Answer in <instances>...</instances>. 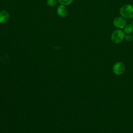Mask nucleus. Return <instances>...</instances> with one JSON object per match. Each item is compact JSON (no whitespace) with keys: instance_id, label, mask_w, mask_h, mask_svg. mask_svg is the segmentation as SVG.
Instances as JSON below:
<instances>
[{"instance_id":"1","label":"nucleus","mask_w":133,"mask_h":133,"mask_svg":"<svg viewBox=\"0 0 133 133\" xmlns=\"http://www.w3.org/2000/svg\"><path fill=\"white\" fill-rule=\"evenodd\" d=\"M119 13L124 18H133V6L129 4L123 5L120 8Z\"/></svg>"},{"instance_id":"2","label":"nucleus","mask_w":133,"mask_h":133,"mask_svg":"<svg viewBox=\"0 0 133 133\" xmlns=\"http://www.w3.org/2000/svg\"><path fill=\"white\" fill-rule=\"evenodd\" d=\"M125 37L124 32L121 29H116L112 32L111 38L115 44H119L123 41Z\"/></svg>"},{"instance_id":"3","label":"nucleus","mask_w":133,"mask_h":133,"mask_svg":"<svg viewBox=\"0 0 133 133\" xmlns=\"http://www.w3.org/2000/svg\"><path fill=\"white\" fill-rule=\"evenodd\" d=\"M113 72L116 75H120L125 71V65L122 62H117L113 66Z\"/></svg>"},{"instance_id":"4","label":"nucleus","mask_w":133,"mask_h":133,"mask_svg":"<svg viewBox=\"0 0 133 133\" xmlns=\"http://www.w3.org/2000/svg\"><path fill=\"white\" fill-rule=\"evenodd\" d=\"M113 24L116 28L123 29L126 24V21L123 17H117L114 19Z\"/></svg>"},{"instance_id":"5","label":"nucleus","mask_w":133,"mask_h":133,"mask_svg":"<svg viewBox=\"0 0 133 133\" xmlns=\"http://www.w3.org/2000/svg\"><path fill=\"white\" fill-rule=\"evenodd\" d=\"M57 12L58 15L61 17V18H64L68 14V11L67 8H66L65 6L60 5H59L57 9Z\"/></svg>"},{"instance_id":"6","label":"nucleus","mask_w":133,"mask_h":133,"mask_svg":"<svg viewBox=\"0 0 133 133\" xmlns=\"http://www.w3.org/2000/svg\"><path fill=\"white\" fill-rule=\"evenodd\" d=\"M9 19V14L6 10H3L0 11V23H5Z\"/></svg>"},{"instance_id":"7","label":"nucleus","mask_w":133,"mask_h":133,"mask_svg":"<svg viewBox=\"0 0 133 133\" xmlns=\"http://www.w3.org/2000/svg\"><path fill=\"white\" fill-rule=\"evenodd\" d=\"M124 32L126 34H131L133 32V26L131 24H128L124 28Z\"/></svg>"},{"instance_id":"8","label":"nucleus","mask_w":133,"mask_h":133,"mask_svg":"<svg viewBox=\"0 0 133 133\" xmlns=\"http://www.w3.org/2000/svg\"><path fill=\"white\" fill-rule=\"evenodd\" d=\"M73 0H58V2L60 4L64 6L69 5L73 2Z\"/></svg>"},{"instance_id":"9","label":"nucleus","mask_w":133,"mask_h":133,"mask_svg":"<svg viewBox=\"0 0 133 133\" xmlns=\"http://www.w3.org/2000/svg\"><path fill=\"white\" fill-rule=\"evenodd\" d=\"M57 3V0H47V5L49 7H54Z\"/></svg>"},{"instance_id":"10","label":"nucleus","mask_w":133,"mask_h":133,"mask_svg":"<svg viewBox=\"0 0 133 133\" xmlns=\"http://www.w3.org/2000/svg\"><path fill=\"white\" fill-rule=\"evenodd\" d=\"M124 38L127 41L131 42L133 39V36L130 34H126V35H125Z\"/></svg>"},{"instance_id":"11","label":"nucleus","mask_w":133,"mask_h":133,"mask_svg":"<svg viewBox=\"0 0 133 133\" xmlns=\"http://www.w3.org/2000/svg\"><path fill=\"white\" fill-rule=\"evenodd\" d=\"M131 24L132 25V26H133V20H132V23H131Z\"/></svg>"}]
</instances>
